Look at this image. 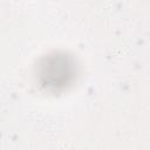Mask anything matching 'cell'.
Returning a JSON list of instances; mask_svg holds the SVG:
<instances>
[{
    "label": "cell",
    "instance_id": "cell-1",
    "mask_svg": "<svg viewBox=\"0 0 150 150\" xmlns=\"http://www.w3.org/2000/svg\"><path fill=\"white\" fill-rule=\"evenodd\" d=\"M38 83L45 90L55 93L67 89L77 76V63L74 56L67 52L57 50L42 56L36 67Z\"/></svg>",
    "mask_w": 150,
    "mask_h": 150
}]
</instances>
